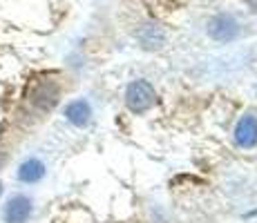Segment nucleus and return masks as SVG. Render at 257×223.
<instances>
[{
  "instance_id": "5",
  "label": "nucleus",
  "mask_w": 257,
  "mask_h": 223,
  "mask_svg": "<svg viewBox=\"0 0 257 223\" xmlns=\"http://www.w3.org/2000/svg\"><path fill=\"white\" fill-rule=\"evenodd\" d=\"M137 41L143 49H161L166 45V32L157 23H146L137 29Z\"/></svg>"
},
{
  "instance_id": "6",
  "label": "nucleus",
  "mask_w": 257,
  "mask_h": 223,
  "mask_svg": "<svg viewBox=\"0 0 257 223\" xmlns=\"http://www.w3.org/2000/svg\"><path fill=\"white\" fill-rule=\"evenodd\" d=\"M63 114H65L67 121H70L72 125H76V127H85L87 123L92 121V107H90V103H87L85 98H76V101L67 103Z\"/></svg>"
},
{
  "instance_id": "3",
  "label": "nucleus",
  "mask_w": 257,
  "mask_h": 223,
  "mask_svg": "<svg viewBox=\"0 0 257 223\" xmlns=\"http://www.w3.org/2000/svg\"><path fill=\"white\" fill-rule=\"evenodd\" d=\"M32 210H34V205H32V199H29V196L14 194L7 199V203H5L3 219H5V223H25L29 216H32Z\"/></svg>"
},
{
  "instance_id": "10",
  "label": "nucleus",
  "mask_w": 257,
  "mask_h": 223,
  "mask_svg": "<svg viewBox=\"0 0 257 223\" xmlns=\"http://www.w3.org/2000/svg\"><path fill=\"white\" fill-rule=\"evenodd\" d=\"M0 187H3V185H0Z\"/></svg>"
},
{
  "instance_id": "2",
  "label": "nucleus",
  "mask_w": 257,
  "mask_h": 223,
  "mask_svg": "<svg viewBox=\"0 0 257 223\" xmlns=\"http://www.w3.org/2000/svg\"><path fill=\"white\" fill-rule=\"evenodd\" d=\"M239 34V23L230 14H217L208 21V36L219 43H230Z\"/></svg>"
},
{
  "instance_id": "9",
  "label": "nucleus",
  "mask_w": 257,
  "mask_h": 223,
  "mask_svg": "<svg viewBox=\"0 0 257 223\" xmlns=\"http://www.w3.org/2000/svg\"><path fill=\"white\" fill-rule=\"evenodd\" d=\"M246 3H248V5H250V7H253V9H255V12H257V0H246Z\"/></svg>"
},
{
  "instance_id": "7",
  "label": "nucleus",
  "mask_w": 257,
  "mask_h": 223,
  "mask_svg": "<svg viewBox=\"0 0 257 223\" xmlns=\"http://www.w3.org/2000/svg\"><path fill=\"white\" fill-rule=\"evenodd\" d=\"M235 143L239 147H255L257 145V118L244 116L235 127Z\"/></svg>"
},
{
  "instance_id": "8",
  "label": "nucleus",
  "mask_w": 257,
  "mask_h": 223,
  "mask_svg": "<svg viewBox=\"0 0 257 223\" xmlns=\"http://www.w3.org/2000/svg\"><path fill=\"white\" fill-rule=\"evenodd\" d=\"M18 181L21 183H38L43 176H45V165L38 158H27L16 172Z\"/></svg>"
},
{
  "instance_id": "1",
  "label": "nucleus",
  "mask_w": 257,
  "mask_h": 223,
  "mask_svg": "<svg viewBox=\"0 0 257 223\" xmlns=\"http://www.w3.org/2000/svg\"><path fill=\"white\" fill-rule=\"evenodd\" d=\"M125 103L135 114H143L148 112L152 105L157 103V94H155V87L150 85L148 81H132L125 89Z\"/></svg>"
},
{
  "instance_id": "4",
  "label": "nucleus",
  "mask_w": 257,
  "mask_h": 223,
  "mask_svg": "<svg viewBox=\"0 0 257 223\" xmlns=\"http://www.w3.org/2000/svg\"><path fill=\"white\" fill-rule=\"evenodd\" d=\"M58 96H61V89H58L56 83L41 81L36 87L32 89V94H29V101H32V105L36 107V110L49 112L58 103Z\"/></svg>"
}]
</instances>
